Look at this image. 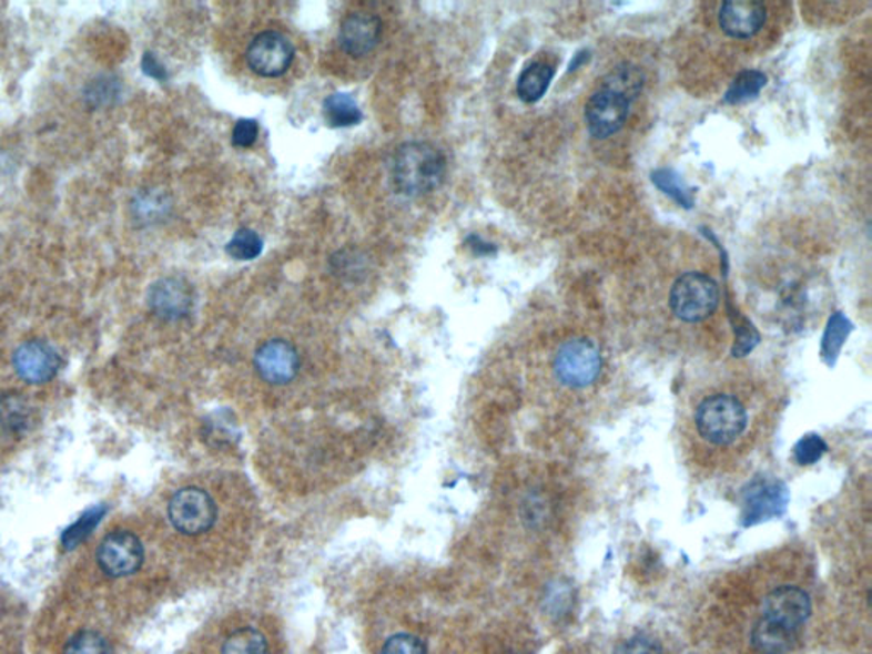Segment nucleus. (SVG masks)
I'll return each mask as SVG.
<instances>
[{
	"mask_svg": "<svg viewBox=\"0 0 872 654\" xmlns=\"http://www.w3.org/2000/svg\"><path fill=\"white\" fill-rule=\"evenodd\" d=\"M445 171V155L428 142H406L391 159L394 188L410 198L435 192L444 183Z\"/></svg>",
	"mask_w": 872,
	"mask_h": 654,
	"instance_id": "f257e3e1",
	"label": "nucleus"
},
{
	"mask_svg": "<svg viewBox=\"0 0 872 654\" xmlns=\"http://www.w3.org/2000/svg\"><path fill=\"white\" fill-rule=\"evenodd\" d=\"M700 437L712 446H731L748 427V412L738 397L714 394L700 402L696 412Z\"/></svg>",
	"mask_w": 872,
	"mask_h": 654,
	"instance_id": "f03ea898",
	"label": "nucleus"
},
{
	"mask_svg": "<svg viewBox=\"0 0 872 654\" xmlns=\"http://www.w3.org/2000/svg\"><path fill=\"white\" fill-rule=\"evenodd\" d=\"M719 306V287L704 273H683L675 279L670 290V307L675 316L686 323H700L716 313Z\"/></svg>",
	"mask_w": 872,
	"mask_h": 654,
	"instance_id": "7ed1b4c3",
	"label": "nucleus"
},
{
	"mask_svg": "<svg viewBox=\"0 0 872 654\" xmlns=\"http://www.w3.org/2000/svg\"><path fill=\"white\" fill-rule=\"evenodd\" d=\"M601 365L604 360L594 343L584 338L571 339L557 349L554 374L562 386L585 389L600 377Z\"/></svg>",
	"mask_w": 872,
	"mask_h": 654,
	"instance_id": "20e7f679",
	"label": "nucleus"
},
{
	"mask_svg": "<svg viewBox=\"0 0 872 654\" xmlns=\"http://www.w3.org/2000/svg\"><path fill=\"white\" fill-rule=\"evenodd\" d=\"M631 103L626 94L601 82L585 106V122L590 135L598 140L616 135L626 125Z\"/></svg>",
	"mask_w": 872,
	"mask_h": 654,
	"instance_id": "39448f33",
	"label": "nucleus"
},
{
	"mask_svg": "<svg viewBox=\"0 0 872 654\" xmlns=\"http://www.w3.org/2000/svg\"><path fill=\"white\" fill-rule=\"evenodd\" d=\"M169 520L186 535L209 532L216 522V504L205 489H180L169 501Z\"/></svg>",
	"mask_w": 872,
	"mask_h": 654,
	"instance_id": "423d86ee",
	"label": "nucleus"
},
{
	"mask_svg": "<svg viewBox=\"0 0 872 654\" xmlns=\"http://www.w3.org/2000/svg\"><path fill=\"white\" fill-rule=\"evenodd\" d=\"M246 62L260 78H280L294 62V47L278 31H263L247 47Z\"/></svg>",
	"mask_w": 872,
	"mask_h": 654,
	"instance_id": "0eeeda50",
	"label": "nucleus"
},
{
	"mask_svg": "<svg viewBox=\"0 0 872 654\" xmlns=\"http://www.w3.org/2000/svg\"><path fill=\"white\" fill-rule=\"evenodd\" d=\"M789 491L779 479H756L743 493V523L747 527L767 522L784 513Z\"/></svg>",
	"mask_w": 872,
	"mask_h": 654,
	"instance_id": "6e6552de",
	"label": "nucleus"
},
{
	"mask_svg": "<svg viewBox=\"0 0 872 654\" xmlns=\"http://www.w3.org/2000/svg\"><path fill=\"white\" fill-rule=\"evenodd\" d=\"M143 545L129 530H116L104 537L98 551L101 570L111 578L130 576L143 563Z\"/></svg>",
	"mask_w": 872,
	"mask_h": 654,
	"instance_id": "1a4fd4ad",
	"label": "nucleus"
},
{
	"mask_svg": "<svg viewBox=\"0 0 872 654\" xmlns=\"http://www.w3.org/2000/svg\"><path fill=\"white\" fill-rule=\"evenodd\" d=\"M811 615V599L798 586L784 585L763 599L762 617L799 633Z\"/></svg>",
	"mask_w": 872,
	"mask_h": 654,
	"instance_id": "9d476101",
	"label": "nucleus"
},
{
	"mask_svg": "<svg viewBox=\"0 0 872 654\" xmlns=\"http://www.w3.org/2000/svg\"><path fill=\"white\" fill-rule=\"evenodd\" d=\"M254 367L264 382L285 386L297 377L301 357L285 339L263 343L254 354Z\"/></svg>",
	"mask_w": 872,
	"mask_h": 654,
	"instance_id": "9b49d317",
	"label": "nucleus"
},
{
	"mask_svg": "<svg viewBox=\"0 0 872 654\" xmlns=\"http://www.w3.org/2000/svg\"><path fill=\"white\" fill-rule=\"evenodd\" d=\"M148 300L155 316L181 320L193 309V288L181 276H165L152 285Z\"/></svg>",
	"mask_w": 872,
	"mask_h": 654,
	"instance_id": "f8f14e48",
	"label": "nucleus"
},
{
	"mask_svg": "<svg viewBox=\"0 0 872 654\" xmlns=\"http://www.w3.org/2000/svg\"><path fill=\"white\" fill-rule=\"evenodd\" d=\"M12 365L22 380L30 384H44L59 374L62 358L48 343L28 341L16 349Z\"/></svg>",
	"mask_w": 872,
	"mask_h": 654,
	"instance_id": "ddd939ff",
	"label": "nucleus"
},
{
	"mask_svg": "<svg viewBox=\"0 0 872 654\" xmlns=\"http://www.w3.org/2000/svg\"><path fill=\"white\" fill-rule=\"evenodd\" d=\"M382 37V21L372 12H352L339 27V47L343 52L359 59L375 50Z\"/></svg>",
	"mask_w": 872,
	"mask_h": 654,
	"instance_id": "4468645a",
	"label": "nucleus"
},
{
	"mask_svg": "<svg viewBox=\"0 0 872 654\" xmlns=\"http://www.w3.org/2000/svg\"><path fill=\"white\" fill-rule=\"evenodd\" d=\"M765 22L767 8L760 2H724L719 8V28L734 40H750L762 31Z\"/></svg>",
	"mask_w": 872,
	"mask_h": 654,
	"instance_id": "2eb2a0df",
	"label": "nucleus"
},
{
	"mask_svg": "<svg viewBox=\"0 0 872 654\" xmlns=\"http://www.w3.org/2000/svg\"><path fill=\"white\" fill-rule=\"evenodd\" d=\"M799 633L760 617L752 631V644L760 654H785L794 647Z\"/></svg>",
	"mask_w": 872,
	"mask_h": 654,
	"instance_id": "dca6fc26",
	"label": "nucleus"
},
{
	"mask_svg": "<svg viewBox=\"0 0 872 654\" xmlns=\"http://www.w3.org/2000/svg\"><path fill=\"white\" fill-rule=\"evenodd\" d=\"M554 70L552 65L544 62H534L521 72L517 82V94L524 103H537L543 100L550 82H552Z\"/></svg>",
	"mask_w": 872,
	"mask_h": 654,
	"instance_id": "f3484780",
	"label": "nucleus"
},
{
	"mask_svg": "<svg viewBox=\"0 0 872 654\" xmlns=\"http://www.w3.org/2000/svg\"><path fill=\"white\" fill-rule=\"evenodd\" d=\"M324 116L334 129H348L362 122V111L352 96L345 92H334L323 103Z\"/></svg>",
	"mask_w": 872,
	"mask_h": 654,
	"instance_id": "a211bd4d",
	"label": "nucleus"
},
{
	"mask_svg": "<svg viewBox=\"0 0 872 654\" xmlns=\"http://www.w3.org/2000/svg\"><path fill=\"white\" fill-rule=\"evenodd\" d=\"M765 84L767 75L760 70H743L726 91L724 101L728 104H741L756 100Z\"/></svg>",
	"mask_w": 872,
	"mask_h": 654,
	"instance_id": "6ab92c4d",
	"label": "nucleus"
},
{
	"mask_svg": "<svg viewBox=\"0 0 872 654\" xmlns=\"http://www.w3.org/2000/svg\"><path fill=\"white\" fill-rule=\"evenodd\" d=\"M133 215L136 221L152 224V222L162 221L171 210V202L164 193L158 190H148V192L139 193L132 203Z\"/></svg>",
	"mask_w": 872,
	"mask_h": 654,
	"instance_id": "aec40b11",
	"label": "nucleus"
},
{
	"mask_svg": "<svg viewBox=\"0 0 872 654\" xmlns=\"http://www.w3.org/2000/svg\"><path fill=\"white\" fill-rule=\"evenodd\" d=\"M851 320L846 319L842 313L833 314L830 317L823 343H821V357H823L827 364H835L840 349H842L843 343H845L846 336L851 335Z\"/></svg>",
	"mask_w": 872,
	"mask_h": 654,
	"instance_id": "412c9836",
	"label": "nucleus"
},
{
	"mask_svg": "<svg viewBox=\"0 0 872 654\" xmlns=\"http://www.w3.org/2000/svg\"><path fill=\"white\" fill-rule=\"evenodd\" d=\"M107 504H95L91 510L85 511L84 515H82L78 522L72 523V525L63 532V548H65L67 551H72V549L81 545L82 542L91 535L92 530L100 525L101 520L107 515Z\"/></svg>",
	"mask_w": 872,
	"mask_h": 654,
	"instance_id": "4be33fe9",
	"label": "nucleus"
},
{
	"mask_svg": "<svg viewBox=\"0 0 872 654\" xmlns=\"http://www.w3.org/2000/svg\"><path fill=\"white\" fill-rule=\"evenodd\" d=\"M651 181L658 190H661L665 195L671 196L678 205L687 210L692 208L693 190L689 188V186L683 183L682 177L678 176L673 170H667V167L657 170L651 174Z\"/></svg>",
	"mask_w": 872,
	"mask_h": 654,
	"instance_id": "5701e85b",
	"label": "nucleus"
},
{
	"mask_svg": "<svg viewBox=\"0 0 872 654\" xmlns=\"http://www.w3.org/2000/svg\"><path fill=\"white\" fill-rule=\"evenodd\" d=\"M222 654H268V643L256 629H241L227 637Z\"/></svg>",
	"mask_w": 872,
	"mask_h": 654,
	"instance_id": "b1692460",
	"label": "nucleus"
},
{
	"mask_svg": "<svg viewBox=\"0 0 872 654\" xmlns=\"http://www.w3.org/2000/svg\"><path fill=\"white\" fill-rule=\"evenodd\" d=\"M604 84L622 92L629 100L635 101L645 84V75L638 67L623 63L604 79Z\"/></svg>",
	"mask_w": 872,
	"mask_h": 654,
	"instance_id": "393cba45",
	"label": "nucleus"
},
{
	"mask_svg": "<svg viewBox=\"0 0 872 654\" xmlns=\"http://www.w3.org/2000/svg\"><path fill=\"white\" fill-rule=\"evenodd\" d=\"M225 249H227L229 256L237 262H253L263 253V239L257 236V232L251 231V228H239L229 241Z\"/></svg>",
	"mask_w": 872,
	"mask_h": 654,
	"instance_id": "a878e982",
	"label": "nucleus"
},
{
	"mask_svg": "<svg viewBox=\"0 0 872 654\" xmlns=\"http://www.w3.org/2000/svg\"><path fill=\"white\" fill-rule=\"evenodd\" d=\"M30 408L21 397L6 396L0 399V425L9 431L27 430L30 425Z\"/></svg>",
	"mask_w": 872,
	"mask_h": 654,
	"instance_id": "bb28decb",
	"label": "nucleus"
},
{
	"mask_svg": "<svg viewBox=\"0 0 872 654\" xmlns=\"http://www.w3.org/2000/svg\"><path fill=\"white\" fill-rule=\"evenodd\" d=\"M63 654H113V651L103 634L82 631L67 643Z\"/></svg>",
	"mask_w": 872,
	"mask_h": 654,
	"instance_id": "cd10ccee",
	"label": "nucleus"
},
{
	"mask_svg": "<svg viewBox=\"0 0 872 654\" xmlns=\"http://www.w3.org/2000/svg\"><path fill=\"white\" fill-rule=\"evenodd\" d=\"M829 446L820 435H807L794 446V459L799 466H813L825 456Z\"/></svg>",
	"mask_w": 872,
	"mask_h": 654,
	"instance_id": "c85d7f7f",
	"label": "nucleus"
},
{
	"mask_svg": "<svg viewBox=\"0 0 872 654\" xmlns=\"http://www.w3.org/2000/svg\"><path fill=\"white\" fill-rule=\"evenodd\" d=\"M331 265H333L336 275L345 276V278H353V276H359L362 273H365V259L356 251L345 249L342 253H337L331 259Z\"/></svg>",
	"mask_w": 872,
	"mask_h": 654,
	"instance_id": "c756f323",
	"label": "nucleus"
},
{
	"mask_svg": "<svg viewBox=\"0 0 872 654\" xmlns=\"http://www.w3.org/2000/svg\"><path fill=\"white\" fill-rule=\"evenodd\" d=\"M382 654H428L426 644L410 634H396L385 641Z\"/></svg>",
	"mask_w": 872,
	"mask_h": 654,
	"instance_id": "7c9ffc66",
	"label": "nucleus"
},
{
	"mask_svg": "<svg viewBox=\"0 0 872 654\" xmlns=\"http://www.w3.org/2000/svg\"><path fill=\"white\" fill-rule=\"evenodd\" d=\"M257 133H260V126L254 120H239L232 130V144L237 149L253 147Z\"/></svg>",
	"mask_w": 872,
	"mask_h": 654,
	"instance_id": "2f4dec72",
	"label": "nucleus"
},
{
	"mask_svg": "<svg viewBox=\"0 0 872 654\" xmlns=\"http://www.w3.org/2000/svg\"><path fill=\"white\" fill-rule=\"evenodd\" d=\"M616 654H663L660 644L648 636H636L620 644Z\"/></svg>",
	"mask_w": 872,
	"mask_h": 654,
	"instance_id": "473e14b6",
	"label": "nucleus"
},
{
	"mask_svg": "<svg viewBox=\"0 0 872 654\" xmlns=\"http://www.w3.org/2000/svg\"><path fill=\"white\" fill-rule=\"evenodd\" d=\"M142 69L149 78L158 79V81H165V79H168V72H165L164 65L155 59L154 53H145V55H143Z\"/></svg>",
	"mask_w": 872,
	"mask_h": 654,
	"instance_id": "72a5a7b5",
	"label": "nucleus"
},
{
	"mask_svg": "<svg viewBox=\"0 0 872 654\" xmlns=\"http://www.w3.org/2000/svg\"><path fill=\"white\" fill-rule=\"evenodd\" d=\"M466 244L474 254H477V256H489V254L496 253V246L486 243V241L480 239L479 236L467 237Z\"/></svg>",
	"mask_w": 872,
	"mask_h": 654,
	"instance_id": "f704fd0d",
	"label": "nucleus"
},
{
	"mask_svg": "<svg viewBox=\"0 0 872 654\" xmlns=\"http://www.w3.org/2000/svg\"><path fill=\"white\" fill-rule=\"evenodd\" d=\"M114 94H116V88H114L113 82H104V89H101L100 82H95L94 91L89 92V98H94L95 101L101 103V101L110 100Z\"/></svg>",
	"mask_w": 872,
	"mask_h": 654,
	"instance_id": "c9c22d12",
	"label": "nucleus"
},
{
	"mask_svg": "<svg viewBox=\"0 0 872 654\" xmlns=\"http://www.w3.org/2000/svg\"><path fill=\"white\" fill-rule=\"evenodd\" d=\"M588 59H590V52H587V50L576 53L575 59L569 63V72H575L579 65H584L585 62H588Z\"/></svg>",
	"mask_w": 872,
	"mask_h": 654,
	"instance_id": "e433bc0d",
	"label": "nucleus"
}]
</instances>
